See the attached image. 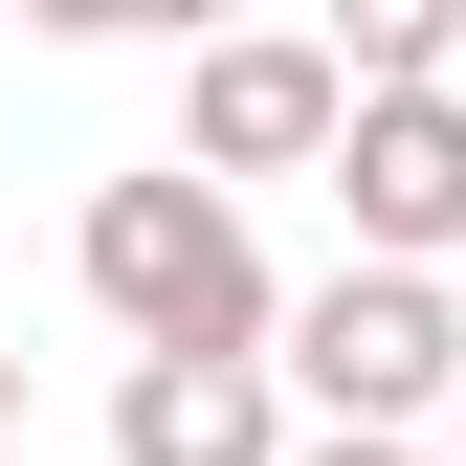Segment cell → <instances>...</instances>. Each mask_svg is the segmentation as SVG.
I'll return each mask as SVG.
<instances>
[{
    "mask_svg": "<svg viewBox=\"0 0 466 466\" xmlns=\"http://www.w3.org/2000/svg\"><path fill=\"white\" fill-rule=\"evenodd\" d=\"M23 23H45V45H134L156 0H23Z\"/></svg>",
    "mask_w": 466,
    "mask_h": 466,
    "instance_id": "ba28073f",
    "label": "cell"
},
{
    "mask_svg": "<svg viewBox=\"0 0 466 466\" xmlns=\"http://www.w3.org/2000/svg\"><path fill=\"white\" fill-rule=\"evenodd\" d=\"M333 111H356V89H333L311 23H200V67H178V178H222V200H245V178H311Z\"/></svg>",
    "mask_w": 466,
    "mask_h": 466,
    "instance_id": "3957f363",
    "label": "cell"
},
{
    "mask_svg": "<svg viewBox=\"0 0 466 466\" xmlns=\"http://www.w3.org/2000/svg\"><path fill=\"white\" fill-rule=\"evenodd\" d=\"M67 267H89V311L134 333V356H267V245H245V200L222 178H178V156H134V178H89V222H67Z\"/></svg>",
    "mask_w": 466,
    "mask_h": 466,
    "instance_id": "6da1fadb",
    "label": "cell"
},
{
    "mask_svg": "<svg viewBox=\"0 0 466 466\" xmlns=\"http://www.w3.org/2000/svg\"><path fill=\"white\" fill-rule=\"evenodd\" d=\"M0 444H23V333H0Z\"/></svg>",
    "mask_w": 466,
    "mask_h": 466,
    "instance_id": "30bf717a",
    "label": "cell"
},
{
    "mask_svg": "<svg viewBox=\"0 0 466 466\" xmlns=\"http://www.w3.org/2000/svg\"><path fill=\"white\" fill-rule=\"evenodd\" d=\"M311 178H333V222H356V267H444L466 245V67L444 89H356Z\"/></svg>",
    "mask_w": 466,
    "mask_h": 466,
    "instance_id": "277c9868",
    "label": "cell"
},
{
    "mask_svg": "<svg viewBox=\"0 0 466 466\" xmlns=\"http://www.w3.org/2000/svg\"><path fill=\"white\" fill-rule=\"evenodd\" d=\"M311 45H333V89H444L466 0H311Z\"/></svg>",
    "mask_w": 466,
    "mask_h": 466,
    "instance_id": "8992f818",
    "label": "cell"
},
{
    "mask_svg": "<svg viewBox=\"0 0 466 466\" xmlns=\"http://www.w3.org/2000/svg\"><path fill=\"white\" fill-rule=\"evenodd\" d=\"M289 466H422V422H289Z\"/></svg>",
    "mask_w": 466,
    "mask_h": 466,
    "instance_id": "52a82bcc",
    "label": "cell"
},
{
    "mask_svg": "<svg viewBox=\"0 0 466 466\" xmlns=\"http://www.w3.org/2000/svg\"><path fill=\"white\" fill-rule=\"evenodd\" d=\"M422 422H444V444H422V466H466V378H444V400H422Z\"/></svg>",
    "mask_w": 466,
    "mask_h": 466,
    "instance_id": "9c48e42d",
    "label": "cell"
},
{
    "mask_svg": "<svg viewBox=\"0 0 466 466\" xmlns=\"http://www.w3.org/2000/svg\"><path fill=\"white\" fill-rule=\"evenodd\" d=\"M267 378H289V422H422L466 378V311H444V267H333L267 311Z\"/></svg>",
    "mask_w": 466,
    "mask_h": 466,
    "instance_id": "7a4b0ae2",
    "label": "cell"
},
{
    "mask_svg": "<svg viewBox=\"0 0 466 466\" xmlns=\"http://www.w3.org/2000/svg\"><path fill=\"white\" fill-rule=\"evenodd\" d=\"M111 466H289V378L267 356H134L111 378Z\"/></svg>",
    "mask_w": 466,
    "mask_h": 466,
    "instance_id": "5b68a950",
    "label": "cell"
},
{
    "mask_svg": "<svg viewBox=\"0 0 466 466\" xmlns=\"http://www.w3.org/2000/svg\"><path fill=\"white\" fill-rule=\"evenodd\" d=\"M156 23H178V45H200V23H245V0H156Z\"/></svg>",
    "mask_w": 466,
    "mask_h": 466,
    "instance_id": "8fae6325",
    "label": "cell"
}]
</instances>
